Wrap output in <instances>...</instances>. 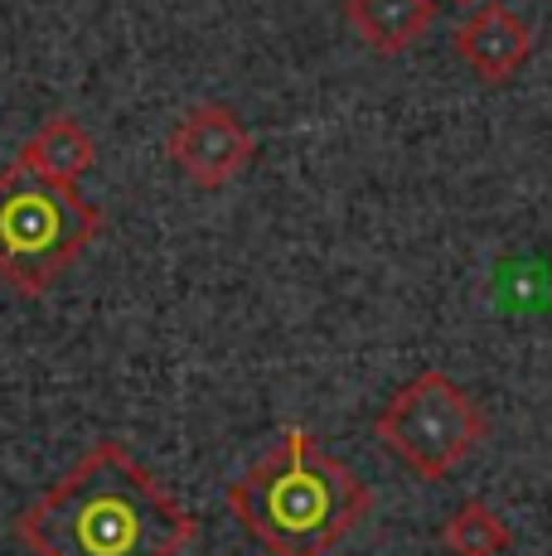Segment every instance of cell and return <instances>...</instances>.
I'll use <instances>...</instances> for the list:
<instances>
[{
  "mask_svg": "<svg viewBox=\"0 0 552 556\" xmlns=\"http://www.w3.org/2000/svg\"><path fill=\"white\" fill-rule=\"evenodd\" d=\"M15 542L29 556H179L195 518L122 441H92L15 513Z\"/></svg>",
  "mask_w": 552,
  "mask_h": 556,
  "instance_id": "1",
  "label": "cell"
},
{
  "mask_svg": "<svg viewBox=\"0 0 552 556\" xmlns=\"http://www.w3.org/2000/svg\"><path fill=\"white\" fill-rule=\"evenodd\" d=\"M228 513L267 556H330L374 513V489L301 426L228 484Z\"/></svg>",
  "mask_w": 552,
  "mask_h": 556,
  "instance_id": "2",
  "label": "cell"
},
{
  "mask_svg": "<svg viewBox=\"0 0 552 556\" xmlns=\"http://www.w3.org/2000/svg\"><path fill=\"white\" fill-rule=\"evenodd\" d=\"M98 232L102 213L78 189L54 185L15 160L0 169V281L10 291H54Z\"/></svg>",
  "mask_w": 552,
  "mask_h": 556,
  "instance_id": "3",
  "label": "cell"
},
{
  "mask_svg": "<svg viewBox=\"0 0 552 556\" xmlns=\"http://www.w3.org/2000/svg\"><path fill=\"white\" fill-rule=\"evenodd\" d=\"M374 435L392 459H402L407 475H417L422 484H441L485 445L490 416L451 372L427 368L388 397Z\"/></svg>",
  "mask_w": 552,
  "mask_h": 556,
  "instance_id": "4",
  "label": "cell"
},
{
  "mask_svg": "<svg viewBox=\"0 0 552 556\" xmlns=\"http://www.w3.org/2000/svg\"><path fill=\"white\" fill-rule=\"evenodd\" d=\"M165 155L199 189H223L258 160V136L228 102H195L165 136Z\"/></svg>",
  "mask_w": 552,
  "mask_h": 556,
  "instance_id": "5",
  "label": "cell"
},
{
  "mask_svg": "<svg viewBox=\"0 0 552 556\" xmlns=\"http://www.w3.org/2000/svg\"><path fill=\"white\" fill-rule=\"evenodd\" d=\"M451 49L485 88H504V83H514L518 68L534 59V29L509 5L485 0L480 10H471V15L451 29Z\"/></svg>",
  "mask_w": 552,
  "mask_h": 556,
  "instance_id": "6",
  "label": "cell"
},
{
  "mask_svg": "<svg viewBox=\"0 0 552 556\" xmlns=\"http://www.w3.org/2000/svg\"><path fill=\"white\" fill-rule=\"evenodd\" d=\"M344 25L354 29L364 49L398 59L431 35L437 0H344Z\"/></svg>",
  "mask_w": 552,
  "mask_h": 556,
  "instance_id": "7",
  "label": "cell"
},
{
  "mask_svg": "<svg viewBox=\"0 0 552 556\" xmlns=\"http://www.w3.org/2000/svg\"><path fill=\"white\" fill-rule=\"evenodd\" d=\"M15 165L35 169V175L54 179V185H68L78 189L83 175L98 165V141L92 131H83L73 116H49L45 126L25 136V146L15 151Z\"/></svg>",
  "mask_w": 552,
  "mask_h": 556,
  "instance_id": "8",
  "label": "cell"
},
{
  "mask_svg": "<svg viewBox=\"0 0 552 556\" xmlns=\"http://www.w3.org/2000/svg\"><path fill=\"white\" fill-rule=\"evenodd\" d=\"M437 542L446 556H504L514 552V528L485 498H465L437 528Z\"/></svg>",
  "mask_w": 552,
  "mask_h": 556,
  "instance_id": "9",
  "label": "cell"
},
{
  "mask_svg": "<svg viewBox=\"0 0 552 556\" xmlns=\"http://www.w3.org/2000/svg\"><path fill=\"white\" fill-rule=\"evenodd\" d=\"M451 5H461V10H465V5H475V0H451Z\"/></svg>",
  "mask_w": 552,
  "mask_h": 556,
  "instance_id": "10",
  "label": "cell"
}]
</instances>
